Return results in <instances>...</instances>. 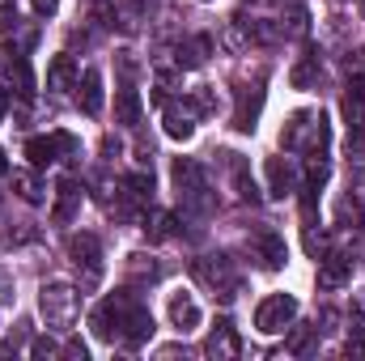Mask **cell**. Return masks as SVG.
<instances>
[{"instance_id": "6da1fadb", "label": "cell", "mask_w": 365, "mask_h": 361, "mask_svg": "<svg viewBox=\"0 0 365 361\" xmlns=\"http://www.w3.org/2000/svg\"><path fill=\"white\" fill-rule=\"evenodd\" d=\"M93 336L98 340H106V345H128V349H140V345H149L153 340V315H149V306L136 298V293H115V298H106L98 310H93Z\"/></svg>"}, {"instance_id": "7a4b0ae2", "label": "cell", "mask_w": 365, "mask_h": 361, "mask_svg": "<svg viewBox=\"0 0 365 361\" xmlns=\"http://www.w3.org/2000/svg\"><path fill=\"white\" fill-rule=\"evenodd\" d=\"M327 119H323V111H297L289 123H284V132H280V145L289 149V153H327Z\"/></svg>"}, {"instance_id": "3957f363", "label": "cell", "mask_w": 365, "mask_h": 361, "mask_svg": "<svg viewBox=\"0 0 365 361\" xmlns=\"http://www.w3.org/2000/svg\"><path fill=\"white\" fill-rule=\"evenodd\" d=\"M38 310H43L47 327L68 332V327L77 323V315H81V289H73V285H64V280H51V285L38 289Z\"/></svg>"}, {"instance_id": "277c9868", "label": "cell", "mask_w": 365, "mask_h": 361, "mask_svg": "<svg viewBox=\"0 0 365 361\" xmlns=\"http://www.w3.org/2000/svg\"><path fill=\"white\" fill-rule=\"evenodd\" d=\"M191 276L204 285V289H212L217 298H238V289H242V276H238V268H234V260L230 255H200L195 264H191Z\"/></svg>"}, {"instance_id": "5b68a950", "label": "cell", "mask_w": 365, "mask_h": 361, "mask_svg": "<svg viewBox=\"0 0 365 361\" xmlns=\"http://www.w3.org/2000/svg\"><path fill=\"white\" fill-rule=\"evenodd\" d=\"M170 175H175V187H179L182 208H191V213H208V208H212V195H208V183H204V171H200V162H191V158H179Z\"/></svg>"}, {"instance_id": "8992f818", "label": "cell", "mask_w": 365, "mask_h": 361, "mask_svg": "<svg viewBox=\"0 0 365 361\" xmlns=\"http://www.w3.org/2000/svg\"><path fill=\"white\" fill-rule=\"evenodd\" d=\"M68 255H73V264L81 272V285L93 289V285L102 280V243H98V234H90V230L73 234V238H68Z\"/></svg>"}, {"instance_id": "52a82bcc", "label": "cell", "mask_w": 365, "mask_h": 361, "mask_svg": "<svg viewBox=\"0 0 365 361\" xmlns=\"http://www.w3.org/2000/svg\"><path fill=\"white\" fill-rule=\"evenodd\" d=\"M293 319H297V298H293V293H268V298L255 306V327H259L264 336L284 332Z\"/></svg>"}, {"instance_id": "ba28073f", "label": "cell", "mask_w": 365, "mask_h": 361, "mask_svg": "<svg viewBox=\"0 0 365 361\" xmlns=\"http://www.w3.org/2000/svg\"><path fill=\"white\" fill-rule=\"evenodd\" d=\"M60 153H77V141H73L68 132L30 136V141H26V158H30V166H34V171H43V166H51V162H60Z\"/></svg>"}, {"instance_id": "9c48e42d", "label": "cell", "mask_w": 365, "mask_h": 361, "mask_svg": "<svg viewBox=\"0 0 365 361\" xmlns=\"http://www.w3.org/2000/svg\"><path fill=\"white\" fill-rule=\"evenodd\" d=\"M195 102H162V123H166V136L170 141H191L195 136Z\"/></svg>"}, {"instance_id": "30bf717a", "label": "cell", "mask_w": 365, "mask_h": 361, "mask_svg": "<svg viewBox=\"0 0 365 361\" xmlns=\"http://www.w3.org/2000/svg\"><path fill=\"white\" fill-rule=\"evenodd\" d=\"M353 280V260L344 251H331V255H319V289H344Z\"/></svg>"}, {"instance_id": "8fae6325", "label": "cell", "mask_w": 365, "mask_h": 361, "mask_svg": "<svg viewBox=\"0 0 365 361\" xmlns=\"http://www.w3.org/2000/svg\"><path fill=\"white\" fill-rule=\"evenodd\" d=\"M204 353L217 361L225 357H238L242 353V340H238V332H234V323L230 319H217V327L208 332V340H204Z\"/></svg>"}, {"instance_id": "7c38bea8", "label": "cell", "mask_w": 365, "mask_h": 361, "mask_svg": "<svg viewBox=\"0 0 365 361\" xmlns=\"http://www.w3.org/2000/svg\"><path fill=\"white\" fill-rule=\"evenodd\" d=\"M166 310H170V327L182 332V336H187V332H195V327H200V319H204V315H200V302H195L191 293H182V289H179V293H170Z\"/></svg>"}, {"instance_id": "4fadbf2b", "label": "cell", "mask_w": 365, "mask_h": 361, "mask_svg": "<svg viewBox=\"0 0 365 361\" xmlns=\"http://www.w3.org/2000/svg\"><path fill=\"white\" fill-rule=\"evenodd\" d=\"M251 247H255V255L264 260V268H284V260H289V251H284V238L276 234V230H259L255 238H251Z\"/></svg>"}, {"instance_id": "5bb4252c", "label": "cell", "mask_w": 365, "mask_h": 361, "mask_svg": "<svg viewBox=\"0 0 365 361\" xmlns=\"http://www.w3.org/2000/svg\"><path fill=\"white\" fill-rule=\"evenodd\" d=\"M77 208H81V183L77 179H60L56 183V208H51V217L64 225V221L77 217Z\"/></svg>"}, {"instance_id": "9a60e30c", "label": "cell", "mask_w": 365, "mask_h": 361, "mask_svg": "<svg viewBox=\"0 0 365 361\" xmlns=\"http://www.w3.org/2000/svg\"><path fill=\"white\" fill-rule=\"evenodd\" d=\"M77 106H81L86 115H98V111H102V73H98V68H86V73L77 77Z\"/></svg>"}, {"instance_id": "2e32d148", "label": "cell", "mask_w": 365, "mask_h": 361, "mask_svg": "<svg viewBox=\"0 0 365 361\" xmlns=\"http://www.w3.org/2000/svg\"><path fill=\"white\" fill-rule=\"evenodd\" d=\"M140 115H145V98H140V90L123 86V90L115 93V119H119L123 128H136Z\"/></svg>"}, {"instance_id": "e0dca14e", "label": "cell", "mask_w": 365, "mask_h": 361, "mask_svg": "<svg viewBox=\"0 0 365 361\" xmlns=\"http://www.w3.org/2000/svg\"><path fill=\"white\" fill-rule=\"evenodd\" d=\"M264 106V90H238V106H234V128L238 132H255V115Z\"/></svg>"}, {"instance_id": "ac0fdd59", "label": "cell", "mask_w": 365, "mask_h": 361, "mask_svg": "<svg viewBox=\"0 0 365 361\" xmlns=\"http://www.w3.org/2000/svg\"><path fill=\"white\" fill-rule=\"evenodd\" d=\"M77 77H81V73H77V60H73V56H56V60H51V68H47V90L64 93Z\"/></svg>"}, {"instance_id": "d6986e66", "label": "cell", "mask_w": 365, "mask_h": 361, "mask_svg": "<svg viewBox=\"0 0 365 361\" xmlns=\"http://www.w3.org/2000/svg\"><path fill=\"white\" fill-rule=\"evenodd\" d=\"M208 51H212V39L208 34H195V39H187V43H179V68H200L204 60H208Z\"/></svg>"}, {"instance_id": "ffe728a7", "label": "cell", "mask_w": 365, "mask_h": 361, "mask_svg": "<svg viewBox=\"0 0 365 361\" xmlns=\"http://www.w3.org/2000/svg\"><path fill=\"white\" fill-rule=\"evenodd\" d=\"M145 234H149V243H166V238H175L179 234V217L175 213H149L145 217Z\"/></svg>"}, {"instance_id": "44dd1931", "label": "cell", "mask_w": 365, "mask_h": 361, "mask_svg": "<svg viewBox=\"0 0 365 361\" xmlns=\"http://www.w3.org/2000/svg\"><path fill=\"white\" fill-rule=\"evenodd\" d=\"M230 171H234V187H238V200H247V204H255V200H259V187H255V179L247 175V162L230 153Z\"/></svg>"}, {"instance_id": "7402d4cb", "label": "cell", "mask_w": 365, "mask_h": 361, "mask_svg": "<svg viewBox=\"0 0 365 361\" xmlns=\"http://www.w3.org/2000/svg\"><path fill=\"white\" fill-rule=\"evenodd\" d=\"M289 81H293V90H310V86L319 81V56H302V60L293 64Z\"/></svg>"}, {"instance_id": "603a6c76", "label": "cell", "mask_w": 365, "mask_h": 361, "mask_svg": "<svg viewBox=\"0 0 365 361\" xmlns=\"http://www.w3.org/2000/svg\"><path fill=\"white\" fill-rule=\"evenodd\" d=\"M13 187H17V195H21L26 204H43V200H47V187L34 179L30 171H17V175H13Z\"/></svg>"}, {"instance_id": "cb8c5ba5", "label": "cell", "mask_w": 365, "mask_h": 361, "mask_svg": "<svg viewBox=\"0 0 365 361\" xmlns=\"http://www.w3.org/2000/svg\"><path fill=\"white\" fill-rule=\"evenodd\" d=\"M264 171H268V195H276V200H280V195H289V183H293L289 166H284L280 158H268V166H264Z\"/></svg>"}, {"instance_id": "d4e9b609", "label": "cell", "mask_w": 365, "mask_h": 361, "mask_svg": "<svg viewBox=\"0 0 365 361\" xmlns=\"http://www.w3.org/2000/svg\"><path fill=\"white\" fill-rule=\"evenodd\" d=\"M306 30H310V17H306L302 4H293V9L284 13V21H280V34H284V39H302Z\"/></svg>"}, {"instance_id": "484cf974", "label": "cell", "mask_w": 365, "mask_h": 361, "mask_svg": "<svg viewBox=\"0 0 365 361\" xmlns=\"http://www.w3.org/2000/svg\"><path fill=\"white\" fill-rule=\"evenodd\" d=\"M9 77L17 81V93H21V98H30V93H34V73H30V64H26L21 56L9 64Z\"/></svg>"}, {"instance_id": "4316f807", "label": "cell", "mask_w": 365, "mask_h": 361, "mask_svg": "<svg viewBox=\"0 0 365 361\" xmlns=\"http://www.w3.org/2000/svg\"><path fill=\"white\" fill-rule=\"evenodd\" d=\"M128 272H132L136 280H149V285H153V280L162 276V268H158V264H153L149 255H132V260H128Z\"/></svg>"}, {"instance_id": "83f0119b", "label": "cell", "mask_w": 365, "mask_h": 361, "mask_svg": "<svg viewBox=\"0 0 365 361\" xmlns=\"http://www.w3.org/2000/svg\"><path fill=\"white\" fill-rule=\"evenodd\" d=\"M123 187H128V195H136V200H145V195L153 191V175H145V171H136V175H128V179H123Z\"/></svg>"}, {"instance_id": "f1b7e54d", "label": "cell", "mask_w": 365, "mask_h": 361, "mask_svg": "<svg viewBox=\"0 0 365 361\" xmlns=\"http://www.w3.org/2000/svg\"><path fill=\"white\" fill-rule=\"evenodd\" d=\"M314 336H319V327H297V332L289 336V353H306Z\"/></svg>"}, {"instance_id": "f546056e", "label": "cell", "mask_w": 365, "mask_h": 361, "mask_svg": "<svg viewBox=\"0 0 365 361\" xmlns=\"http://www.w3.org/2000/svg\"><path fill=\"white\" fill-rule=\"evenodd\" d=\"M191 102H195V111H200V115H212V111H217V93L208 90V86H204V90H195Z\"/></svg>"}, {"instance_id": "4dcf8cb0", "label": "cell", "mask_w": 365, "mask_h": 361, "mask_svg": "<svg viewBox=\"0 0 365 361\" xmlns=\"http://www.w3.org/2000/svg\"><path fill=\"white\" fill-rule=\"evenodd\" d=\"M13 26H17V4L13 0H0V34L13 30Z\"/></svg>"}, {"instance_id": "1f68e13d", "label": "cell", "mask_w": 365, "mask_h": 361, "mask_svg": "<svg viewBox=\"0 0 365 361\" xmlns=\"http://www.w3.org/2000/svg\"><path fill=\"white\" fill-rule=\"evenodd\" d=\"M349 106H365V77H349Z\"/></svg>"}, {"instance_id": "d6a6232c", "label": "cell", "mask_w": 365, "mask_h": 361, "mask_svg": "<svg viewBox=\"0 0 365 361\" xmlns=\"http://www.w3.org/2000/svg\"><path fill=\"white\" fill-rule=\"evenodd\" d=\"M30 353H34V357H51V353H56V340H47V336H38V340L30 345Z\"/></svg>"}, {"instance_id": "836d02e7", "label": "cell", "mask_w": 365, "mask_h": 361, "mask_svg": "<svg viewBox=\"0 0 365 361\" xmlns=\"http://www.w3.org/2000/svg\"><path fill=\"white\" fill-rule=\"evenodd\" d=\"M30 4H34V13H38V17H51V13L60 9V0H30Z\"/></svg>"}, {"instance_id": "e575fe53", "label": "cell", "mask_w": 365, "mask_h": 361, "mask_svg": "<svg viewBox=\"0 0 365 361\" xmlns=\"http://www.w3.org/2000/svg\"><path fill=\"white\" fill-rule=\"evenodd\" d=\"M9 106H13V90H9V86H0V123H4Z\"/></svg>"}, {"instance_id": "d590c367", "label": "cell", "mask_w": 365, "mask_h": 361, "mask_svg": "<svg viewBox=\"0 0 365 361\" xmlns=\"http://www.w3.org/2000/svg\"><path fill=\"white\" fill-rule=\"evenodd\" d=\"M119 4H123V9H128V13H132V17H140V13H145V9H149V0H119Z\"/></svg>"}, {"instance_id": "8d00e7d4", "label": "cell", "mask_w": 365, "mask_h": 361, "mask_svg": "<svg viewBox=\"0 0 365 361\" xmlns=\"http://www.w3.org/2000/svg\"><path fill=\"white\" fill-rule=\"evenodd\" d=\"M64 353H68V357H81V361H86V345H77V340H68V345H64Z\"/></svg>"}, {"instance_id": "74e56055", "label": "cell", "mask_w": 365, "mask_h": 361, "mask_svg": "<svg viewBox=\"0 0 365 361\" xmlns=\"http://www.w3.org/2000/svg\"><path fill=\"white\" fill-rule=\"evenodd\" d=\"M353 195H357V204H361V208H365V175H361V179H357V187H353Z\"/></svg>"}, {"instance_id": "f35d334b", "label": "cell", "mask_w": 365, "mask_h": 361, "mask_svg": "<svg viewBox=\"0 0 365 361\" xmlns=\"http://www.w3.org/2000/svg\"><path fill=\"white\" fill-rule=\"evenodd\" d=\"M4 171H9V162H4V149H0V175H4Z\"/></svg>"}]
</instances>
